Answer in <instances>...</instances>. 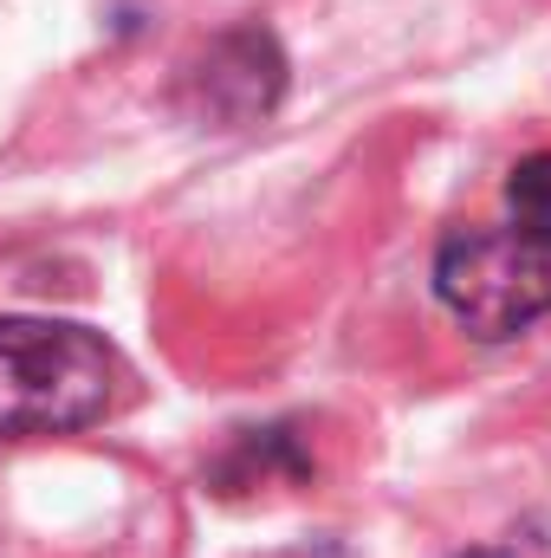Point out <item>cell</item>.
<instances>
[{
	"mask_svg": "<svg viewBox=\"0 0 551 558\" xmlns=\"http://www.w3.org/2000/svg\"><path fill=\"white\" fill-rule=\"evenodd\" d=\"M131 364L118 344L72 318H0V441L72 435L118 416Z\"/></svg>",
	"mask_w": 551,
	"mask_h": 558,
	"instance_id": "6da1fadb",
	"label": "cell"
},
{
	"mask_svg": "<svg viewBox=\"0 0 551 558\" xmlns=\"http://www.w3.org/2000/svg\"><path fill=\"white\" fill-rule=\"evenodd\" d=\"M434 292L474 338H513L551 312V228L506 221L448 234L434 254Z\"/></svg>",
	"mask_w": 551,
	"mask_h": 558,
	"instance_id": "7a4b0ae2",
	"label": "cell"
},
{
	"mask_svg": "<svg viewBox=\"0 0 551 558\" xmlns=\"http://www.w3.org/2000/svg\"><path fill=\"white\" fill-rule=\"evenodd\" d=\"M285 92V52L273 46L267 26H234L221 33L188 72H182V111L195 124H221L241 131L254 118H267Z\"/></svg>",
	"mask_w": 551,
	"mask_h": 558,
	"instance_id": "3957f363",
	"label": "cell"
},
{
	"mask_svg": "<svg viewBox=\"0 0 551 558\" xmlns=\"http://www.w3.org/2000/svg\"><path fill=\"white\" fill-rule=\"evenodd\" d=\"M506 202H513V215H519V221L551 228V149L526 156V162L506 175Z\"/></svg>",
	"mask_w": 551,
	"mask_h": 558,
	"instance_id": "277c9868",
	"label": "cell"
}]
</instances>
